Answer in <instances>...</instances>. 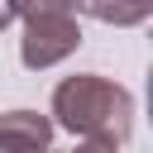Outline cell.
I'll return each instance as SVG.
<instances>
[{
	"label": "cell",
	"instance_id": "obj_1",
	"mask_svg": "<svg viewBox=\"0 0 153 153\" xmlns=\"http://www.w3.org/2000/svg\"><path fill=\"white\" fill-rule=\"evenodd\" d=\"M53 124L72 129L76 139H110L124 143L134 129V96L100 76V72H76L53 86Z\"/></svg>",
	"mask_w": 153,
	"mask_h": 153
},
{
	"label": "cell",
	"instance_id": "obj_2",
	"mask_svg": "<svg viewBox=\"0 0 153 153\" xmlns=\"http://www.w3.org/2000/svg\"><path fill=\"white\" fill-rule=\"evenodd\" d=\"M76 48H81V24H76V14H38V19H24L19 62H24L29 72L57 67V62L72 57Z\"/></svg>",
	"mask_w": 153,
	"mask_h": 153
},
{
	"label": "cell",
	"instance_id": "obj_3",
	"mask_svg": "<svg viewBox=\"0 0 153 153\" xmlns=\"http://www.w3.org/2000/svg\"><path fill=\"white\" fill-rule=\"evenodd\" d=\"M53 129L57 124L38 110H5L0 115V153H48Z\"/></svg>",
	"mask_w": 153,
	"mask_h": 153
},
{
	"label": "cell",
	"instance_id": "obj_4",
	"mask_svg": "<svg viewBox=\"0 0 153 153\" xmlns=\"http://www.w3.org/2000/svg\"><path fill=\"white\" fill-rule=\"evenodd\" d=\"M81 14L100 19V24H115V29H134L153 14V0H76Z\"/></svg>",
	"mask_w": 153,
	"mask_h": 153
},
{
	"label": "cell",
	"instance_id": "obj_5",
	"mask_svg": "<svg viewBox=\"0 0 153 153\" xmlns=\"http://www.w3.org/2000/svg\"><path fill=\"white\" fill-rule=\"evenodd\" d=\"M14 19H38V14H76V0H10Z\"/></svg>",
	"mask_w": 153,
	"mask_h": 153
},
{
	"label": "cell",
	"instance_id": "obj_6",
	"mask_svg": "<svg viewBox=\"0 0 153 153\" xmlns=\"http://www.w3.org/2000/svg\"><path fill=\"white\" fill-rule=\"evenodd\" d=\"M72 153H120V143H110V139H81Z\"/></svg>",
	"mask_w": 153,
	"mask_h": 153
},
{
	"label": "cell",
	"instance_id": "obj_7",
	"mask_svg": "<svg viewBox=\"0 0 153 153\" xmlns=\"http://www.w3.org/2000/svg\"><path fill=\"white\" fill-rule=\"evenodd\" d=\"M10 24H14V5H10V0H0V33H5Z\"/></svg>",
	"mask_w": 153,
	"mask_h": 153
},
{
	"label": "cell",
	"instance_id": "obj_8",
	"mask_svg": "<svg viewBox=\"0 0 153 153\" xmlns=\"http://www.w3.org/2000/svg\"><path fill=\"white\" fill-rule=\"evenodd\" d=\"M48 153H57V148H48Z\"/></svg>",
	"mask_w": 153,
	"mask_h": 153
}]
</instances>
